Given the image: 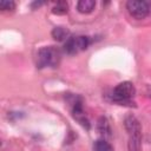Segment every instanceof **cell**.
I'll return each instance as SVG.
<instances>
[{"mask_svg": "<svg viewBox=\"0 0 151 151\" xmlns=\"http://www.w3.org/2000/svg\"><path fill=\"white\" fill-rule=\"evenodd\" d=\"M126 9L133 19L140 20L150 14V4L144 0H129L126 2Z\"/></svg>", "mask_w": 151, "mask_h": 151, "instance_id": "5", "label": "cell"}, {"mask_svg": "<svg viewBox=\"0 0 151 151\" xmlns=\"http://www.w3.org/2000/svg\"><path fill=\"white\" fill-rule=\"evenodd\" d=\"M52 37L57 40V41H66L68 38H70V31L65 27H61V26H58V27H54L52 29Z\"/></svg>", "mask_w": 151, "mask_h": 151, "instance_id": "9", "label": "cell"}, {"mask_svg": "<svg viewBox=\"0 0 151 151\" xmlns=\"http://www.w3.org/2000/svg\"><path fill=\"white\" fill-rule=\"evenodd\" d=\"M60 60V52L54 46H45L38 51L37 54V67H55Z\"/></svg>", "mask_w": 151, "mask_h": 151, "instance_id": "3", "label": "cell"}, {"mask_svg": "<svg viewBox=\"0 0 151 151\" xmlns=\"http://www.w3.org/2000/svg\"><path fill=\"white\" fill-rule=\"evenodd\" d=\"M15 8V2L12 0H1L0 9L1 11H13Z\"/></svg>", "mask_w": 151, "mask_h": 151, "instance_id": "12", "label": "cell"}, {"mask_svg": "<svg viewBox=\"0 0 151 151\" xmlns=\"http://www.w3.org/2000/svg\"><path fill=\"white\" fill-rule=\"evenodd\" d=\"M134 94H136L134 85L131 81H123L113 88L110 97H111V100L116 104L125 105V106H133Z\"/></svg>", "mask_w": 151, "mask_h": 151, "instance_id": "2", "label": "cell"}, {"mask_svg": "<svg viewBox=\"0 0 151 151\" xmlns=\"http://www.w3.org/2000/svg\"><path fill=\"white\" fill-rule=\"evenodd\" d=\"M67 11H68V4L66 1H58L54 5V7L52 8V12L58 15L65 14V13H67Z\"/></svg>", "mask_w": 151, "mask_h": 151, "instance_id": "11", "label": "cell"}, {"mask_svg": "<svg viewBox=\"0 0 151 151\" xmlns=\"http://www.w3.org/2000/svg\"><path fill=\"white\" fill-rule=\"evenodd\" d=\"M93 151H113V147L106 139H97L93 144Z\"/></svg>", "mask_w": 151, "mask_h": 151, "instance_id": "10", "label": "cell"}, {"mask_svg": "<svg viewBox=\"0 0 151 151\" xmlns=\"http://www.w3.org/2000/svg\"><path fill=\"white\" fill-rule=\"evenodd\" d=\"M124 126L129 134V143L127 147L129 151H140L142 150V126L139 120L129 114L124 119Z\"/></svg>", "mask_w": 151, "mask_h": 151, "instance_id": "1", "label": "cell"}, {"mask_svg": "<svg viewBox=\"0 0 151 151\" xmlns=\"http://www.w3.org/2000/svg\"><path fill=\"white\" fill-rule=\"evenodd\" d=\"M90 45V38L86 35H73L64 42V51L67 54H76L84 51Z\"/></svg>", "mask_w": 151, "mask_h": 151, "instance_id": "6", "label": "cell"}, {"mask_svg": "<svg viewBox=\"0 0 151 151\" xmlns=\"http://www.w3.org/2000/svg\"><path fill=\"white\" fill-rule=\"evenodd\" d=\"M97 129H98V132L104 137V139H105L106 137H111V127H110V123H109L107 118L100 117V118L98 119Z\"/></svg>", "mask_w": 151, "mask_h": 151, "instance_id": "7", "label": "cell"}, {"mask_svg": "<svg viewBox=\"0 0 151 151\" xmlns=\"http://www.w3.org/2000/svg\"><path fill=\"white\" fill-rule=\"evenodd\" d=\"M96 7V1L93 0H80L77 4V9L78 12L83 13V14H87L91 13Z\"/></svg>", "mask_w": 151, "mask_h": 151, "instance_id": "8", "label": "cell"}, {"mask_svg": "<svg viewBox=\"0 0 151 151\" xmlns=\"http://www.w3.org/2000/svg\"><path fill=\"white\" fill-rule=\"evenodd\" d=\"M68 98V103L71 104V112L73 118L86 130L90 129V122L87 119V117L84 113V109H83V99L79 96H67Z\"/></svg>", "mask_w": 151, "mask_h": 151, "instance_id": "4", "label": "cell"}]
</instances>
